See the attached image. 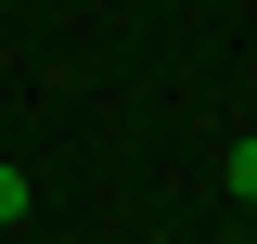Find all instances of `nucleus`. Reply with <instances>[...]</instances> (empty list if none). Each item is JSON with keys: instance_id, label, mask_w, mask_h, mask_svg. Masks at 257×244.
I'll use <instances>...</instances> for the list:
<instances>
[{"instance_id": "nucleus-1", "label": "nucleus", "mask_w": 257, "mask_h": 244, "mask_svg": "<svg viewBox=\"0 0 257 244\" xmlns=\"http://www.w3.org/2000/svg\"><path fill=\"white\" fill-rule=\"evenodd\" d=\"M13 218H26V167L0 154V231H13Z\"/></svg>"}, {"instance_id": "nucleus-2", "label": "nucleus", "mask_w": 257, "mask_h": 244, "mask_svg": "<svg viewBox=\"0 0 257 244\" xmlns=\"http://www.w3.org/2000/svg\"><path fill=\"white\" fill-rule=\"evenodd\" d=\"M231 206H257V142H231Z\"/></svg>"}]
</instances>
